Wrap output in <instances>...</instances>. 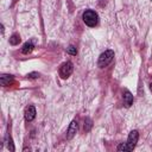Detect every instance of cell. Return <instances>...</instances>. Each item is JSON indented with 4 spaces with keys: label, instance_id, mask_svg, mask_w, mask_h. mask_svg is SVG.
Masks as SVG:
<instances>
[{
    "label": "cell",
    "instance_id": "obj_1",
    "mask_svg": "<svg viewBox=\"0 0 152 152\" xmlns=\"http://www.w3.org/2000/svg\"><path fill=\"white\" fill-rule=\"evenodd\" d=\"M138 138H139V133L138 131H132L127 138V141L126 142H122L118 146V151H124V152H128V151H132L137 142H138Z\"/></svg>",
    "mask_w": 152,
    "mask_h": 152
},
{
    "label": "cell",
    "instance_id": "obj_2",
    "mask_svg": "<svg viewBox=\"0 0 152 152\" xmlns=\"http://www.w3.org/2000/svg\"><path fill=\"white\" fill-rule=\"evenodd\" d=\"M82 19H83L84 24L88 25V26H90V27L96 26L97 23H99V15H97V13H96L95 11H93V10H87V11H84L83 14H82Z\"/></svg>",
    "mask_w": 152,
    "mask_h": 152
},
{
    "label": "cell",
    "instance_id": "obj_3",
    "mask_svg": "<svg viewBox=\"0 0 152 152\" xmlns=\"http://www.w3.org/2000/svg\"><path fill=\"white\" fill-rule=\"evenodd\" d=\"M113 58H114V51L107 50V51H104V52H102V53L100 55L97 64H99L100 68H104V66H107V65L113 61Z\"/></svg>",
    "mask_w": 152,
    "mask_h": 152
},
{
    "label": "cell",
    "instance_id": "obj_4",
    "mask_svg": "<svg viewBox=\"0 0 152 152\" xmlns=\"http://www.w3.org/2000/svg\"><path fill=\"white\" fill-rule=\"evenodd\" d=\"M72 70H74L72 63H71V62H65V63H63V64L61 65V68H59V76H61L62 78H66V77H69V76L71 75Z\"/></svg>",
    "mask_w": 152,
    "mask_h": 152
},
{
    "label": "cell",
    "instance_id": "obj_5",
    "mask_svg": "<svg viewBox=\"0 0 152 152\" xmlns=\"http://www.w3.org/2000/svg\"><path fill=\"white\" fill-rule=\"evenodd\" d=\"M77 129H78V124H77V121H71V124H70V126H69V128H68V132H66V138L68 139H72L74 138V135L77 133Z\"/></svg>",
    "mask_w": 152,
    "mask_h": 152
},
{
    "label": "cell",
    "instance_id": "obj_6",
    "mask_svg": "<svg viewBox=\"0 0 152 152\" xmlns=\"http://www.w3.org/2000/svg\"><path fill=\"white\" fill-rule=\"evenodd\" d=\"M24 115H25L26 121H32V120L36 118V108H34L33 106H27V107L25 108Z\"/></svg>",
    "mask_w": 152,
    "mask_h": 152
},
{
    "label": "cell",
    "instance_id": "obj_7",
    "mask_svg": "<svg viewBox=\"0 0 152 152\" xmlns=\"http://www.w3.org/2000/svg\"><path fill=\"white\" fill-rule=\"evenodd\" d=\"M122 99H124V102H125L126 107L132 106V103H133V95H132L128 90H124V93H122Z\"/></svg>",
    "mask_w": 152,
    "mask_h": 152
},
{
    "label": "cell",
    "instance_id": "obj_8",
    "mask_svg": "<svg viewBox=\"0 0 152 152\" xmlns=\"http://www.w3.org/2000/svg\"><path fill=\"white\" fill-rule=\"evenodd\" d=\"M12 82H13V76H12V75L2 74V75L0 76V83H1V86H2V87L10 86Z\"/></svg>",
    "mask_w": 152,
    "mask_h": 152
},
{
    "label": "cell",
    "instance_id": "obj_9",
    "mask_svg": "<svg viewBox=\"0 0 152 152\" xmlns=\"http://www.w3.org/2000/svg\"><path fill=\"white\" fill-rule=\"evenodd\" d=\"M33 43L32 42H26L24 45H23V48H21V52L23 53H25V55H28V53H31L32 51H33Z\"/></svg>",
    "mask_w": 152,
    "mask_h": 152
},
{
    "label": "cell",
    "instance_id": "obj_10",
    "mask_svg": "<svg viewBox=\"0 0 152 152\" xmlns=\"http://www.w3.org/2000/svg\"><path fill=\"white\" fill-rule=\"evenodd\" d=\"M19 43H20V37H19V34H17V33L12 34L11 38H10V44H11V45H17V44H19Z\"/></svg>",
    "mask_w": 152,
    "mask_h": 152
},
{
    "label": "cell",
    "instance_id": "obj_11",
    "mask_svg": "<svg viewBox=\"0 0 152 152\" xmlns=\"http://www.w3.org/2000/svg\"><path fill=\"white\" fill-rule=\"evenodd\" d=\"M90 127H91V120L87 118V119L84 120V131L88 132V131L90 129Z\"/></svg>",
    "mask_w": 152,
    "mask_h": 152
},
{
    "label": "cell",
    "instance_id": "obj_12",
    "mask_svg": "<svg viewBox=\"0 0 152 152\" xmlns=\"http://www.w3.org/2000/svg\"><path fill=\"white\" fill-rule=\"evenodd\" d=\"M66 52L70 53V55H76V53H77V50H76L75 46H69V48L66 49Z\"/></svg>",
    "mask_w": 152,
    "mask_h": 152
},
{
    "label": "cell",
    "instance_id": "obj_13",
    "mask_svg": "<svg viewBox=\"0 0 152 152\" xmlns=\"http://www.w3.org/2000/svg\"><path fill=\"white\" fill-rule=\"evenodd\" d=\"M6 140H7V146H8V150L14 151V146H13V144H12V139L7 137V138H6Z\"/></svg>",
    "mask_w": 152,
    "mask_h": 152
},
{
    "label": "cell",
    "instance_id": "obj_14",
    "mask_svg": "<svg viewBox=\"0 0 152 152\" xmlns=\"http://www.w3.org/2000/svg\"><path fill=\"white\" fill-rule=\"evenodd\" d=\"M38 76H39V74H37V72H32V74L28 75V78H37Z\"/></svg>",
    "mask_w": 152,
    "mask_h": 152
},
{
    "label": "cell",
    "instance_id": "obj_15",
    "mask_svg": "<svg viewBox=\"0 0 152 152\" xmlns=\"http://www.w3.org/2000/svg\"><path fill=\"white\" fill-rule=\"evenodd\" d=\"M150 89H151V91H152V83L150 84Z\"/></svg>",
    "mask_w": 152,
    "mask_h": 152
}]
</instances>
